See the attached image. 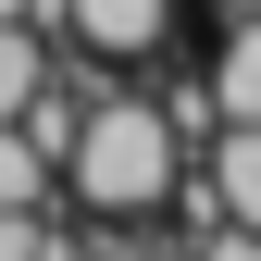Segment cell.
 <instances>
[{
	"label": "cell",
	"instance_id": "1",
	"mask_svg": "<svg viewBox=\"0 0 261 261\" xmlns=\"http://www.w3.org/2000/svg\"><path fill=\"white\" fill-rule=\"evenodd\" d=\"M62 187H75L100 224H149V212L187 187V137H174V112L137 100V87H87L75 137H62Z\"/></svg>",
	"mask_w": 261,
	"mask_h": 261
},
{
	"label": "cell",
	"instance_id": "2",
	"mask_svg": "<svg viewBox=\"0 0 261 261\" xmlns=\"http://www.w3.org/2000/svg\"><path fill=\"white\" fill-rule=\"evenodd\" d=\"M50 25H62L87 62H162V38H174V0H62Z\"/></svg>",
	"mask_w": 261,
	"mask_h": 261
},
{
	"label": "cell",
	"instance_id": "3",
	"mask_svg": "<svg viewBox=\"0 0 261 261\" xmlns=\"http://www.w3.org/2000/svg\"><path fill=\"white\" fill-rule=\"evenodd\" d=\"M199 212H224V224H249V237H261V124H212Z\"/></svg>",
	"mask_w": 261,
	"mask_h": 261
},
{
	"label": "cell",
	"instance_id": "4",
	"mask_svg": "<svg viewBox=\"0 0 261 261\" xmlns=\"http://www.w3.org/2000/svg\"><path fill=\"white\" fill-rule=\"evenodd\" d=\"M212 112L224 124H261V0L224 13V50H212Z\"/></svg>",
	"mask_w": 261,
	"mask_h": 261
},
{
	"label": "cell",
	"instance_id": "5",
	"mask_svg": "<svg viewBox=\"0 0 261 261\" xmlns=\"http://www.w3.org/2000/svg\"><path fill=\"white\" fill-rule=\"evenodd\" d=\"M38 87H50V25H0V124H25Z\"/></svg>",
	"mask_w": 261,
	"mask_h": 261
},
{
	"label": "cell",
	"instance_id": "6",
	"mask_svg": "<svg viewBox=\"0 0 261 261\" xmlns=\"http://www.w3.org/2000/svg\"><path fill=\"white\" fill-rule=\"evenodd\" d=\"M50 187H62V162L25 137V124H0V212H50Z\"/></svg>",
	"mask_w": 261,
	"mask_h": 261
},
{
	"label": "cell",
	"instance_id": "7",
	"mask_svg": "<svg viewBox=\"0 0 261 261\" xmlns=\"http://www.w3.org/2000/svg\"><path fill=\"white\" fill-rule=\"evenodd\" d=\"M0 261H50V212H0Z\"/></svg>",
	"mask_w": 261,
	"mask_h": 261
},
{
	"label": "cell",
	"instance_id": "8",
	"mask_svg": "<svg viewBox=\"0 0 261 261\" xmlns=\"http://www.w3.org/2000/svg\"><path fill=\"white\" fill-rule=\"evenodd\" d=\"M75 261H174V249H149V237H137V224H100V237H87Z\"/></svg>",
	"mask_w": 261,
	"mask_h": 261
},
{
	"label": "cell",
	"instance_id": "9",
	"mask_svg": "<svg viewBox=\"0 0 261 261\" xmlns=\"http://www.w3.org/2000/svg\"><path fill=\"white\" fill-rule=\"evenodd\" d=\"M62 13V0H0V25H50Z\"/></svg>",
	"mask_w": 261,
	"mask_h": 261
},
{
	"label": "cell",
	"instance_id": "10",
	"mask_svg": "<svg viewBox=\"0 0 261 261\" xmlns=\"http://www.w3.org/2000/svg\"><path fill=\"white\" fill-rule=\"evenodd\" d=\"M212 13H249V0H212Z\"/></svg>",
	"mask_w": 261,
	"mask_h": 261
}]
</instances>
